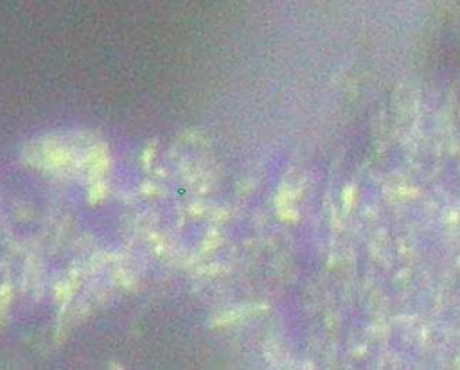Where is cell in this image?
Here are the masks:
<instances>
[{
  "label": "cell",
  "mask_w": 460,
  "mask_h": 370,
  "mask_svg": "<svg viewBox=\"0 0 460 370\" xmlns=\"http://www.w3.org/2000/svg\"><path fill=\"white\" fill-rule=\"evenodd\" d=\"M344 199L347 201V205H350V201H352V189H347V192L344 194Z\"/></svg>",
  "instance_id": "6da1fadb"
}]
</instances>
